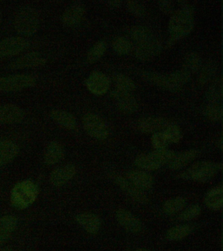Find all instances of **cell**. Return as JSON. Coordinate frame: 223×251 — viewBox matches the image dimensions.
Wrapping results in <instances>:
<instances>
[{
	"label": "cell",
	"instance_id": "obj_1",
	"mask_svg": "<svg viewBox=\"0 0 223 251\" xmlns=\"http://www.w3.org/2000/svg\"><path fill=\"white\" fill-rule=\"evenodd\" d=\"M194 15L189 5H183L176 11L170 20L169 43L175 42L187 36L194 26Z\"/></svg>",
	"mask_w": 223,
	"mask_h": 251
},
{
	"label": "cell",
	"instance_id": "obj_2",
	"mask_svg": "<svg viewBox=\"0 0 223 251\" xmlns=\"http://www.w3.org/2000/svg\"><path fill=\"white\" fill-rule=\"evenodd\" d=\"M13 25L15 30L25 37L32 36L38 32L40 25V16L34 8L21 7L15 16Z\"/></svg>",
	"mask_w": 223,
	"mask_h": 251
},
{
	"label": "cell",
	"instance_id": "obj_3",
	"mask_svg": "<svg viewBox=\"0 0 223 251\" xmlns=\"http://www.w3.org/2000/svg\"><path fill=\"white\" fill-rule=\"evenodd\" d=\"M38 196L37 184L32 180H23L18 182L11 190V202L17 209H25L34 203Z\"/></svg>",
	"mask_w": 223,
	"mask_h": 251
},
{
	"label": "cell",
	"instance_id": "obj_4",
	"mask_svg": "<svg viewBox=\"0 0 223 251\" xmlns=\"http://www.w3.org/2000/svg\"><path fill=\"white\" fill-rule=\"evenodd\" d=\"M191 74L183 69L170 74H160L156 73H145L146 80L164 89L175 91L189 81Z\"/></svg>",
	"mask_w": 223,
	"mask_h": 251
},
{
	"label": "cell",
	"instance_id": "obj_5",
	"mask_svg": "<svg viewBox=\"0 0 223 251\" xmlns=\"http://www.w3.org/2000/svg\"><path fill=\"white\" fill-rule=\"evenodd\" d=\"M221 170V163L201 161L192 165L187 170L179 175L180 178L204 182L211 179Z\"/></svg>",
	"mask_w": 223,
	"mask_h": 251
},
{
	"label": "cell",
	"instance_id": "obj_6",
	"mask_svg": "<svg viewBox=\"0 0 223 251\" xmlns=\"http://www.w3.org/2000/svg\"><path fill=\"white\" fill-rule=\"evenodd\" d=\"M175 152L167 149L141 154L136 157L135 164L144 171H156L168 164L175 156Z\"/></svg>",
	"mask_w": 223,
	"mask_h": 251
},
{
	"label": "cell",
	"instance_id": "obj_7",
	"mask_svg": "<svg viewBox=\"0 0 223 251\" xmlns=\"http://www.w3.org/2000/svg\"><path fill=\"white\" fill-rule=\"evenodd\" d=\"M82 123L84 129L93 138L102 141L108 137L109 128L107 124L97 114H85L82 119Z\"/></svg>",
	"mask_w": 223,
	"mask_h": 251
},
{
	"label": "cell",
	"instance_id": "obj_8",
	"mask_svg": "<svg viewBox=\"0 0 223 251\" xmlns=\"http://www.w3.org/2000/svg\"><path fill=\"white\" fill-rule=\"evenodd\" d=\"M34 76L29 75L18 74L0 77V92H12L20 91L36 85Z\"/></svg>",
	"mask_w": 223,
	"mask_h": 251
},
{
	"label": "cell",
	"instance_id": "obj_9",
	"mask_svg": "<svg viewBox=\"0 0 223 251\" xmlns=\"http://www.w3.org/2000/svg\"><path fill=\"white\" fill-rule=\"evenodd\" d=\"M30 45L23 37H10L0 41V58L15 56L22 52Z\"/></svg>",
	"mask_w": 223,
	"mask_h": 251
},
{
	"label": "cell",
	"instance_id": "obj_10",
	"mask_svg": "<svg viewBox=\"0 0 223 251\" xmlns=\"http://www.w3.org/2000/svg\"><path fill=\"white\" fill-rule=\"evenodd\" d=\"M114 180L121 189L130 197L133 201L145 205L149 202V198L144 190L137 187L127 178L121 176H115Z\"/></svg>",
	"mask_w": 223,
	"mask_h": 251
},
{
	"label": "cell",
	"instance_id": "obj_11",
	"mask_svg": "<svg viewBox=\"0 0 223 251\" xmlns=\"http://www.w3.org/2000/svg\"><path fill=\"white\" fill-rule=\"evenodd\" d=\"M46 63L47 59L40 52H30L15 59L11 63L9 66L13 70H21L42 66Z\"/></svg>",
	"mask_w": 223,
	"mask_h": 251
},
{
	"label": "cell",
	"instance_id": "obj_12",
	"mask_svg": "<svg viewBox=\"0 0 223 251\" xmlns=\"http://www.w3.org/2000/svg\"><path fill=\"white\" fill-rule=\"evenodd\" d=\"M86 86L91 93L95 95H102L109 90L110 80L102 73L94 72L86 80Z\"/></svg>",
	"mask_w": 223,
	"mask_h": 251
},
{
	"label": "cell",
	"instance_id": "obj_13",
	"mask_svg": "<svg viewBox=\"0 0 223 251\" xmlns=\"http://www.w3.org/2000/svg\"><path fill=\"white\" fill-rule=\"evenodd\" d=\"M85 9L83 4L75 2L68 6L62 13L61 21L67 27H75L81 23L85 15Z\"/></svg>",
	"mask_w": 223,
	"mask_h": 251
},
{
	"label": "cell",
	"instance_id": "obj_14",
	"mask_svg": "<svg viewBox=\"0 0 223 251\" xmlns=\"http://www.w3.org/2000/svg\"><path fill=\"white\" fill-rule=\"evenodd\" d=\"M25 117L24 110L13 104L0 105V125L21 123Z\"/></svg>",
	"mask_w": 223,
	"mask_h": 251
},
{
	"label": "cell",
	"instance_id": "obj_15",
	"mask_svg": "<svg viewBox=\"0 0 223 251\" xmlns=\"http://www.w3.org/2000/svg\"><path fill=\"white\" fill-rule=\"evenodd\" d=\"M111 96L116 102L119 109L123 113L131 114L138 109V102L130 92L116 89L111 93Z\"/></svg>",
	"mask_w": 223,
	"mask_h": 251
},
{
	"label": "cell",
	"instance_id": "obj_16",
	"mask_svg": "<svg viewBox=\"0 0 223 251\" xmlns=\"http://www.w3.org/2000/svg\"><path fill=\"white\" fill-rule=\"evenodd\" d=\"M116 219L119 225L128 232L137 233L142 231V222L134 214L126 209L117 210Z\"/></svg>",
	"mask_w": 223,
	"mask_h": 251
},
{
	"label": "cell",
	"instance_id": "obj_17",
	"mask_svg": "<svg viewBox=\"0 0 223 251\" xmlns=\"http://www.w3.org/2000/svg\"><path fill=\"white\" fill-rule=\"evenodd\" d=\"M161 48L160 41L154 37L149 40L136 44V56L140 60H148L159 54Z\"/></svg>",
	"mask_w": 223,
	"mask_h": 251
},
{
	"label": "cell",
	"instance_id": "obj_18",
	"mask_svg": "<svg viewBox=\"0 0 223 251\" xmlns=\"http://www.w3.org/2000/svg\"><path fill=\"white\" fill-rule=\"evenodd\" d=\"M75 166L73 164H67L52 171L50 176V181L56 187L64 185L75 176Z\"/></svg>",
	"mask_w": 223,
	"mask_h": 251
},
{
	"label": "cell",
	"instance_id": "obj_19",
	"mask_svg": "<svg viewBox=\"0 0 223 251\" xmlns=\"http://www.w3.org/2000/svg\"><path fill=\"white\" fill-rule=\"evenodd\" d=\"M75 220L87 232L91 234H97L101 228L100 218L95 213L84 212L78 214L76 216Z\"/></svg>",
	"mask_w": 223,
	"mask_h": 251
},
{
	"label": "cell",
	"instance_id": "obj_20",
	"mask_svg": "<svg viewBox=\"0 0 223 251\" xmlns=\"http://www.w3.org/2000/svg\"><path fill=\"white\" fill-rule=\"evenodd\" d=\"M171 123L163 118L146 117L139 121L138 128L142 133H154L162 129L164 130Z\"/></svg>",
	"mask_w": 223,
	"mask_h": 251
},
{
	"label": "cell",
	"instance_id": "obj_21",
	"mask_svg": "<svg viewBox=\"0 0 223 251\" xmlns=\"http://www.w3.org/2000/svg\"><path fill=\"white\" fill-rule=\"evenodd\" d=\"M126 178L140 189L147 191L151 189L154 184L152 176L144 170H132L127 173Z\"/></svg>",
	"mask_w": 223,
	"mask_h": 251
},
{
	"label": "cell",
	"instance_id": "obj_22",
	"mask_svg": "<svg viewBox=\"0 0 223 251\" xmlns=\"http://www.w3.org/2000/svg\"><path fill=\"white\" fill-rule=\"evenodd\" d=\"M198 156V151L196 149H189L183 152L175 153L172 160L168 163L170 170L177 171L188 166Z\"/></svg>",
	"mask_w": 223,
	"mask_h": 251
},
{
	"label": "cell",
	"instance_id": "obj_23",
	"mask_svg": "<svg viewBox=\"0 0 223 251\" xmlns=\"http://www.w3.org/2000/svg\"><path fill=\"white\" fill-rule=\"evenodd\" d=\"M20 149L18 145L10 140L0 141V168L9 164L16 158Z\"/></svg>",
	"mask_w": 223,
	"mask_h": 251
},
{
	"label": "cell",
	"instance_id": "obj_24",
	"mask_svg": "<svg viewBox=\"0 0 223 251\" xmlns=\"http://www.w3.org/2000/svg\"><path fill=\"white\" fill-rule=\"evenodd\" d=\"M50 117L57 125L69 130H74L77 127L75 117L69 112L60 109L52 110Z\"/></svg>",
	"mask_w": 223,
	"mask_h": 251
},
{
	"label": "cell",
	"instance_id": "obj_25",
	"mask_svg": "<svg viewBox=\"0 0 223 251\" xmlns=\"http://www.w3.org/2000/svg\"><path fill=\"white\" fill-rule=\"evenodd\" d=\"M64 156L63 146L57 141H52L47 147L44 154V162L48 166H53L60 162Z\"/></svg>",
	"mask_w": 223,
	"mask_h": 251
},
{
	"label": "cell",
	"instance_id": "obj_26",
	"mask_svg": "<svg viewBox=\"0 0 223 251\" xmlns=\"http://www.w3.org/2000/svg\"><path fill=\"white\" fill-rule=\"evenodd\" d=\"M204 203L213 211H218L223 206L222 186H217L209 190L204 198Z\"/></svg>",
	"mask_w": 223,
	"mask_h": 251
},
{
	"label": "cell",
	"instance_id": "obj_27",
	"mask_svg": "<svg viewBox=\"0 0 223 251\" xmlns=\"http://www.w3.org/2000/svg\"><path fill=\"white\" fill-rule=\"evenodd\" d=\"M17 225V219L14 216L6 215L0 218V244L10 237Z\"/></svg>",
	"mask_w": 223,
	"mask_h": 251
},
{
	"label": "cell",
	"instance_id": "obj_28",
	"mask_svg": "<svg viewBox=\"0 0 223 251\" xmlns=\"http://www.w3.org/2000/svg\"><path fill=\"white\" fill-rule=\"evenodd\" d=\"M193 227L187 225L175 226L170 228L166 233V237L169 241H180L189 236Z\"/></svg>",
	"mask_w": 223,
	"mask_h": 251
},
{
	"label": "cell",
	"instance_id": "obj_29",
	"mask_svg": "<svg viewBox=\"0 0 223 251\" xmlns=\"http://www.w3.org/2000/svg\"><path fill=\"white\" fill-rule=\"evenodd\" d=\"M186 203H187V201L181 196L170 198L164 202L163 206H162V210L166 215H174V214L181 211L185 207Z\"/></svg>",
	"mask_w": 223,
	"mask_h": 251
},
{
	"label": "cell",
	"instance_id": "obj_30",
	"mask_svg": "<svg viewBox=\"0 0 223 251\" xmlns=\"http://www.w3.org/2000/svg\"><path fill=\"white\" fill-rule=\"evenodd\" d=\"M130 36L136 44L149 40L155 37L149 29L142 25L133 27L130 31Z\"/></svg>",
	"mask_w": 223,
	"mask_h": 251
},
{
	"label": "cell",
	"instance_id": "obj_31",
	"mask_svg": "<svg viewBox=\"0 0 223 251\" xmlns=\"http://www.w3.org/2000/svg\"><path fill=\"white\" fill-rule=\"evenodd\" d=\"M114 79L117 90L130 93L136 89V84L134 82L124 75L117 74L115 76Z\"/></svg>",
	"mask_w": 223,
	"mask_h": 251
},
{
	"label": "cell",
	"instance_id": "obj_32",
	"mask_svg": "<svg viewBox=\"0 0 223 251\" xmlns=\"http://www.w3.org/2000/svg\"><path fill=\"white\" fill-rule=\"evenodd\" d=\"M200 66V57L196 52H191L187 54L185 59L183 70L191 74V73L197 72Z\"/></svg>",
	"mask_w": 223,
	"mask_h": 251
},
{
	"label": "cell",
	"instance_id": "obj_33",
	"mask_svg": "<svg viewBox=\"0 0 223 251\" xmlns=\"http://www.w3.org/2000/svg\"><path fill=\"white\" fill-rule=\"evenodd\" d=\"M222 79H218L209 88L206 96L207 101L211 103H218L222 97Z\"/></svg>",
	"mask_w": 223,
	"mask_h": 251
},
{
	"label": "cell",
	"instance_id": "obj_34",
	"mask_svg": "<svg viewBox=\"0 0 223 251\" xmlns=\"http://www.w3.org/2000/svg\"><path fill=\"white\" fill-rule=\"evenodd\" d=\"M105 50H106V43L104 41H99L95 43L88 52V61L91 63L95 62L103 56Z\"/></svg>",
	"mask_w": 223,
	"mask_h": 251
},
{
	"label": "cell",
	"instance_id": "obj_35",
	"mask_svg": "<svg viewBox=\"0 0 223 251\" xmlns=\"http://www.w3.org/2000/svg\"><path fill=\"white\" fill-rule=\"evenodd\" d=\"M113 49L119 55L128 54L132 49L130 41L123 37H118L113 41Z\"/></svg>",
	"mask_w": 223,
	"mask_h": 251
},
{
	"label": "cell",
	"instance_id": "obj_36",
	"mask_svg": "<svg viewBox=\"0 0 223 251\" xmlns=\"http://www.w3.org/2000/svg\"><path fill=\"white\" fill-rule=\"evenodd\" d=\"M168 141L171 143H177L179 142L183 137L181 129L177 125L173 123L170 124L163 131Z\"/></svg>",
	"mask_w": 223,
	"mask_h": 251
},
{
	"label": "cell",
	"instance_id": "obj_37",
	"mask_svg": "<svg viewBox=\"0 0 223 251\" xmlns=\"http://www.w3.org/2000/svg\"><path fill=\"white\" fill-rule=\"evenodd\" d=\"M204 115L209 121L217 122L222 119V107L218 103H211L204 110Z\"/></svg>",
	"mask_w": 223,
	"mask_h": 251
},
{
	"label": "cell",
	"instance_id": "obj_38",
	"mask_svg": "<svg viewBox=\"0 0 223 251\" xmlns=\"http://www.w3.org/2000/svg\"><path fill=\"white\" fill-rule=\"evenodd\" d=\"M201 209L198 204H194L184 210L179 215V219L183 221H191L200 215Z\"/></svg>",
	"mask_w": 223,
	"mask_h": 251
},
{
	"label": "cell",
	"instance_id": "obj_39",
	"mask_svg": "<svg viewBox=\"0 0 223 251\" xmlns=\"http://www.w3.org/2000/svg\"><path fill=\"white\" fill-rule=\"evenodd\" d=\"M151 143L152 146L156 150L165 149L169 143L163 131H158L152 134L151 137Z\"/></svg>",
	"mask_w": 223,
	"mask_h": 251
},
{
	"label": "cell",
	"instance_id": "obj_40",
	"mask_svg": "<svg viewBox=\"0 0 223 251\" xmlns=\"http://www.w3.org/2000/svg\"><path fill=\"white\" fill-rule=\"evenodd\" d=\"M127 7L130 13L137 17H142L146 14V8L138 1H130L127 2Z\"/></svg>",
	"mask_w": 223,
	"mask_h": 251
},
{
	"label": "cell",
	"instance_id": "obj_41",
	"mask_svg": "<svg viewBox=\"0 0 223 251\" xmlns=\"http://www.w3.org/2000/svg\"><path fill=\"white\" fill-rule=\"evenodd\" d=\"M215 73V67L213 64L207 65L204 67L203 70L201 71L200 75H199V80L201 84H204L209 81L211 76L213 75Z\"/></svg>",
	"mask_w": 223,
	"mask_h": 251
},
{
	"label": "cell",
	"instance_id": "obj_42",
	"mask_svg": "<svg viewBox=\"0 0 223 251\" xmlns=\"http://www.w3.org/2000/svg\"><path fill=\"white\" fill-rule=\"evenodd\" d=\"M160 9L164 13H168L172 12L173 8V2L170 1H161L159 2Z\"/></svg>",
	"mask_w": 223,
	"mask_h": 251
},
{
	"label": "cell",
	"instance_id": "obj_43",
	"mask_svg": "<svg viewBox=\"0 0 223 251\" xmlns=\"http://www.w3.org/2000/svg\"><path fill=\"white\" fill-rule=\"evenodd\" d=\"M121 2L119 1H110L109 3L111 4V6L113 7H119L120 5Z\"/></svg>",
	"mask_w": 223,
	"mask_h": 251
},
{
	"label": "cell",
	"instance_id": "obj_44",
	"mask_svg": "<svg viewBox=\"0 0 223 251\" xmlns=\"http://www.w3.org/2000/svg\"><path fill=\"white\" fill-rule=\"evenodd\" d=\"M217 146L221 149H222V138L221 137L217 141Z\"/></svg>",
	"mask_w": 223,
	"mask_h": 251
},
{
	"label": "cell",
	"instance_id": "obj_45",
	"mask_svg": "<svg viewBox=\"0 0 223 251\" xmlns=\"http://www.w3.org/2000/svg\"><path fill=\"white\" fill-rule=\"evenodd\" d=\"M1 21H2V11H1V8H0V25H1Z\"/></svg>",
	"mask_w": 223,
	"mask_h": 251
},
{
	"label": "cell",
	"instance_id": "obj_46",
	"mask_svg": "<svg viewBox=\"0 0 223 251\" xmlns=\"http://www.w3.org/2000/svg\"><path fill=\"white\" fill-rule=\"evenodd\" d=\"M134 251H151L149 250V249H136V250H135Z\"/></svg>",
	"mask_w": 223,
	"mask_h": 251
},
{
	"label": "cell",
	"instance_id": "obj_47",
	"mask_svg": "<svg viewBox=\"0 0 223 251\" xmlns=\"http://www.w3.org/2000/svg\"><path fill=\"white\" fill-rule=\"evenodd\" d=\"M1 251H13V250H11V249H3V250H2Z\"/></svg>",
	"mask_w": 223,
	"mask_h": 251
}]
</instances>
